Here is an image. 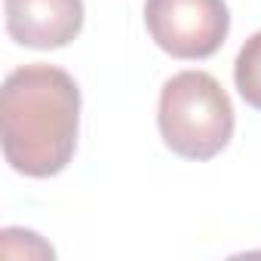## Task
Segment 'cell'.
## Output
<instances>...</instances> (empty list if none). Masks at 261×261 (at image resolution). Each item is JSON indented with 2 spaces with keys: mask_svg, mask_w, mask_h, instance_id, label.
Here are the masks:
<instances>
[{
  "mask_svg": "<svg viewBox=\"0 0 261 261\" xmlns=\"http://www.w3.org/2000/svg\"><path fill=\"white\" fill-rule=\"evenodd\" d=\"M4 157L28 178L59 175L80 136V86L56 65H22L0 89Z\"/></svg>",
  "mask_w": 261,
  "mask_h": 261,
  "instance_id": "obj_1",
  "label": "cell"
},
{
  "mask_svg": "<svg viewBox=\"0 0 261 261\" xmlns=\"http://www.w3.org/2000/svg\"><path fill=\"white\" fill-rule=\"evenodd\" d=\"M233 83L246 105L261 111V31H255L237 53L233 62Z\"/></svg>",
  "mask_w": 261,
  "mask_h": 261,
  "instance_id": "obj_5",
  "label": "cell"
},
{
  "mask_svg": "<svg viewBox=\"0 0 261 261\" xmlns=\"http://www.w3.org/2000/svg\"><path fill=\"white\" fill-rule=\"evenodd\" d=\"M145 25L166 56L197 62L224 46L230 13L224 0H148Z\"/></svg>",
  "mask_w": 261,
  "mask_h": 261,
  "instance_id": "obj_3",
  "label": "cell"
},
{
  "mask_svg": "<svg viewBox=\"0 0 261 261\" xmlns=\"http://www.w3.org/2000/svg\"><path fill=\"white\" fill-rule=\"evenodd\" d=\"M7 34L28 49H62L83 28V0H4Z\"/></svg>",
  "mask_w": 261,
  "mask_h": 261,
  "instance_id": "obj_4",
  "label": "cell"
},
{
  "mask_svg": "<svg viewBox=\"0 0 261 261\" xmlns=\"http://www.w3.org/2000/svg\"><path fill=\"white\" fill-rule=\"evenodd\" d=\"M233 105L206 71H178L160 89L157 126L166 148L185 160H212L233 139Z\"/></svg>",
  "mask_w": 261,
  "mask_h": 261,
  "instance_id": "obj_2",
  "label": "cell"
}]
</instances>
